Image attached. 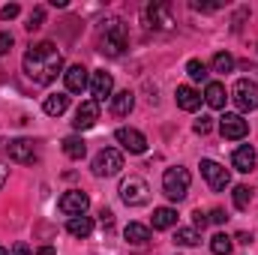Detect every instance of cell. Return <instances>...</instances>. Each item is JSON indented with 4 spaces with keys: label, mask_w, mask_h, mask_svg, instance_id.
Listing matches in <instances>:
<instances>
[{
    "label": "cell",
    "mask_w": 258,
    "mask_h": 255,
    "mask_svg": "<svg viewBox=\"0 0 258 255\" xmlns=\"http://www.w3.org/2000/svg\"><path fill=\"white\" fill-rule=\"evenodd\" d=\"M63 81H66V90H69V93H84V90H87V84H90L87 69H84L81 63L69 66V69L63 72Z\"/></svg>",
    "instance_id": "obj_14"
},
{
    "label": "cell",
    "mask_w": 258,
    "mask_h": 255,
    "mask_svg": "<svg viewBox=\"0 0 258 255\" xmlns=\"http://www.w3.org/2000/svg\"><path fill=\"white\" fill-rule=\"evenodd\" d=\"M120 198H123V204L129 207H141V204H147L150 201V186H147V180L144 177H126L123 183H120Z\"/></svg>",
    "instance_id": "obj_5"
},
{
    "label": "cell",
    "mask_w": 258,
    "mask_h": 255,
    "mask_svg": "<svg viewBox=\"0 0 258 255\" xmlns=\"http://www.w3.org/2000/svg\"><path fill=\"white\" fill-rule=\"evenodd\" d=\"M6 150H9V159H15V162H33V156H36V147L30 138H15V141H9Z\"/></svg>",
    "instance_id": "obj_16"
},
{
    "label": "cell",
    "mask_w": 258,
    "mask_h": 255,
    "mask_svg": "<svg viewBox=\"0 0 258 255\" xmlns=\"http://www.w3.org/2000/svg\"><path fill=\"white\" fill-rule=\"evenodd\" d=\"M24 75L33 84H51L60 72H63V54L57 51L54 42H36L24 51Z\"/></svg>",
    "instance_id": "obj_1"
},
{
    "label": "cell",
    "mask_w": 258,
    "mask_h": 255,
    "mask_svg": "<svg viewBox=\"0 0 258 255\" xmlns=\"http://www.w3.org/2000/svg\"><path fill=\"white\" fill-rule=\"evenodd\" d=\"M219 132H222V138H228V141H240V138H246L249 123H246L240 114H225V117L219 120Z\"/></svg>",
    "instance_id": "obj_10"
},
{
    "label": "cell",
    "mask_w": 258,
    "mask_h": 255,
    "mask_svg": "<svg viewBox=\"0 0 258 255\" xmlns=\"http://www.w3.org/2000/svg\"><path fill=\"white\" fill-rule=\"evenodd\" d=\"M66 231H69L72 237H87V234L93 231V219H90V216H72V219L66 222Z\"/></svg>",
    "instance_id": "obj_23"
},
{
    "label": "cell",
    "mask_w": 258,
    "mask_h": 255,
    "mask_svg": "<svg viewBox=\"0 0 258 255\" xmlns=\"http://www.w3.org/2000/svg\"><path fill=\"white\" fill-rule=\"evenodd\" d=\"M231 246H234V240L228 234H213L210 237V252L213 255H231Z\"/></svg>",
    "instance_id": "obj_25"
},
{
    "label": "cell",
    "mask_w": 258,
    "mask_h": 255,
    "mask_svg": "<svg viewBox=\"0 0 258 255\" xmlns=\"http://www.w3.org/2000/svg\"><path fill=\"white\" fill-rule=\"evenodd\" d=\"M198 240H201V237H198L195 228H177V231H174V243H177V246H195Z\"/></svg>",
    "instance_id": "obj_27"
},
{
    "label": "cell",
    "mask_w": 258,
    "mask_h": 255,
    "mask_svg": "<svg viewBox=\"0 0 258 255\" xmlns=\"http://www.w3.org/2000/svg\"><path fill=\"white\" fill-rule=\"evenodd\" d=\"M36 255H54V249H51V246H42V249H39Z\"/></svg>",
    "instance_id": "obj_41"
},
{
    "label": "cell",
    "mask_w": 258,
    "mask_h": 255,
    "mask_svg": "<svg viewBox=\"0 0 258 255\" xmlns=\"http://www.w3.org/2000/svg\"><path fill=\"white\" fill-rule=\"evenodd\" d=\"M6 177H9V168H6V165H0V186L6 183Z\"/></svg>",
    "instance_id": "obj_40"
},
{
    "label": "cell",
    "mask_w": 258,
    "mask_h": 255,
    "mask_svg": "<svg viewBox=\"0 0 258 255\" xmlns=\"http://www.w3.org/2000/svg\"><path fill=\"white\" fill-rule=\"evenodd\" d=\"M192 219H195V228H207V222H210V216H207V213H201V210H195Z\"/></svg>",
    "instance_id": "obj_37"
},
{
    "label": "cell",
    "mask_w": 258,
    "mask_h": 255,
    "mask_svg": "<svg viewBox=\"0 0 258 255\" xmlns=\"http://www.w3.org/2000/svg\"><path fill=\"white\" fill-rule=\"evenodd\" d=\"M186 75H189V78H192V81H204V78H207V66L201 63V60H189V63H186Z\"/></svg>",
    "instance_id": "obj_29"
},
{
    "label": "cell",
    "mask_w": 258,
    "mask_h": 255,
    "mask_svg": "<svg viewBox=\"0 0 258 255\" xmlns=\"http://www.w3.org/2000/svg\"><path fill=\"white\" fill-rule=\"evenodd\" d=\"M126 24L120 18H105L99 24V51L108 57H120L126 51Z\"/></svg>",
    "instance_id": "obj_2"
},
{
    "label": "cell",
    "mask_w": 258,
    "mask_h": 255,
    "mask_svg": "<svg viewBox=\"0 0 258 255\" xmlns=\"http://www.w3.org/2000/svg\"><path fill=\"white\" fill-rule=\"evenodd\" d=\"M231 195H234V207H237V210H246V207L252 204V189H249V186H243V183H240V186H234Z\"/></svg>",
    "instance_id": "obj_26"
},
{
    "label": "cell",
    "mask_w": 258,
    "mask_h": 255,
    "mask_svg": "<svg viewBox=\"0 0 258 255\" xmlns=\"http://www.w3.org/2000/svg\"><path fill=\"white\" fill-rule=\"evenodd\" d=\"M231 99L240 111H255L258 108V84L249 78H237L234 81V90H231Z\"/></svg>",
    "instance_id": "obj_6"
},
{
    "label": "cell",
    "mask_w": 258,
    "mask_h": 255,
    "mask_svg": "<svg viewBox=\"0 0 258 255\" xmlns=\"http://www.w3.org/2000/svg\"><path fill=\"white\" fill-rule=\"evenodd\" d=\"M120 168H123V153L114 150V147L99 150L96 159H93V174L96 177H114V174H120Z\"/></svg>",
    "instance_id": "obj_4"
},
{
    "label": "cell",
    "mask_w": 258,
    "mask_h": 255,
    "mask_svg": "<svg viewBox=\"0 0 258 255\" xmlns=\"http://www.w3.org/2000/svg\"><path fill=\"white\" fill-rule=\"evenodd\" d=\"M12 42H15V39H12V33H9V30H3V33H0V54H9V51H12Z\"/></svg>",
    "instance_id": "obj_33"
},
{
    "label": "cell",
    "mask_w": 258,
    "mask_h": 255,
    "mask_svg": "<svg viewBox=\"0 0 258 255\" xmlns=\"http://www.w3.org/2000/svg\"><path fill=\"white\" fill-rule=\"evenodd\" d=\"M207 216H210V222H216V225H222V222H225V219H228V213H225V210H222V207H216V210H210V213H207Z\"/></svg>",
    "instance_id": "obj_35"
},
{
    "label": "cell",
    "mask_w": 258,
    "mask_h": 255,
    "mask_svg": "<svg viewBox=\"0 0 258 255\" xmlns=\"http://www.w3.org/2000/svg\"><path fill=\"white\" fill-rule=\"evenodd\" d=\"M258 156H255V147L252 144H243V147H237L234 153H231V165L237 168V171H243V174H249L252 168H255Z\"/></svg>",
    "instance_id": "obj_15"
},
{
    "label": "cell",
    "mask_w": 258,
    "mask_h": 255,
    "mask_svg": "<svg viewBox=\"0 0 258 255\" xmlns=\"http://www.w3.org/2000/svg\"><path fill=\"white\" fill-rule=\"evenodd\" d=\"M42 21H45V9H42V6H36V9L30 12V18H27V24H24V27L33 33V30H39V27H42Z\"/></svg>",
    "instance_id": "obj_30"
},
{
    "label": "cell",
    "mask_w": 258,
    "mask_h": 255,
    "mask_svg": "<svg viewBox=\"0 0 258 255\" xmlns=\"http://www.w3.org/2000/svg\"><path fill=\"white\" fill-rule=\"evenodd\" d=\"M234 240H237V243H243V246H249V243H252V237H249V234H246V231H240V234H237V237H234Z\"/></svg>",
    "instance_id": "obj_39"
},
{
    "label": "cell",
    "mask_w": 258,
    "mask_h": 255,
    "mask_svg": "<svg viewBox=\"0 0 258 255\" xmlns=\"http://www.w3.org/2000/svg\"><path fill=\"white\" fill-rule=\"evenodd\" d=\"M42 108H45L48 117H60L66 108H69V96H63V93H51V96H45Z\"/></svg>",
    "instance_id": "obj_22"
},
{
    "label": "cell",
    "mask_w": 258,
    "mask_h": 255,
    "mask_svg": "<svg viewBox=\"0 0 258 255\" xmlns=\"http://www.w3.org/2000/svg\"><path fill=\"white\" fill-rule=\"evenodd\" d=\"M189 183H192V174H189L186 168H180V165H174V168H165V174H162V192H165L171 201H180V198H186Z\"/></svg>",
    "instance_id": "obj_3"
},
{
    "label": "cell",
    "mask_w": 258,
    "mask_h": 255,
    "mask_svg": "<svg viewBox=\"0 0 258 255\" xmlns=\"http://www.w3.org/2000/svg\"><path fill=\"white\" fill-rule=\"evenodd\" d=\"M99 222H102V228H111V225H114V213H111L108 207H102V210H99Z\"/></svg>",
    "instance_id": "obj_34"
},
{
    "label": "cell",
    "mask_w": 258,
    "mask_h": 255,
    "mask_svg": "<svg viewBox=\"0 0 258 255\" xmlns=\"http://www.w3.org/2000/svg\"><path fill=\"white\" fill-rule=\"evenodd\" d=\"M132 105H135V96L129 90H120V93L111 96V114L114 117H126L129 111H132Z\"/></svg>",
    "instance_id": "obj_20"
},
{
    "label": "cell",
    "mask_w": 258,
    "mask_h": 255,
    "mask_svg": "<svg viewBox=\"0 0 258 255\" xmlns=\"http://www.w3.org/2000/svg\"><path fill=\"white\" fill-rule=\"evenodd\" d=\"M192 129H195V135H207V132L213 129V120H210L207 114H201V117H198V120L192 123Z\"/></svg>",
    "instance_id": "obj_31"
},
{
    "label": "cell",
    "mask_w": 258,
    "mask_h": 255,
    "mask_svg": "<svg viewBox=\"0 0 258 255\" xmlns=\"http://www.w3.org/2000/svg\"><path fill=\"white\" fill-rule=\"evenodd\" d=\"M18 12H21L18 3H6V6L0 9V18H3V21H12V18H18Z\"/></svg>",
    "instance_id": "obj_32"
},
{
    "label": "cell",
    "mask_w": 258,
    "mask_h": 255,
    "mask_svg": "<svg viewBox=\"0 0 258 255\" xmlns=\"http://www.w3.org/2000/svg\"><path fill=\"white\" fill-rule=\"evenodd\" d=\"M192 9H198V12H216V9H222V3H198L195 0Z\"/></svg>",
    "instance_id": "obj_36"
},
{
    "label": "cell",
    "mask_w": 258,
    "mask_h": 255,
    "mask_svg": "<svg viewBox=\"0 0 258 255\" xmlns=\"http://www.w3.org/2000/svg\"><path fill=\"white\" fill-rule=\"evenodd\" d=\"M114 138L123 144V150H129V153H144V150H147V138L132 126H120L114 132Z\"/></svg>",
    "instance_id": "obj_12"
},
{
    "label": "cell",
    "mask_w": 258,
    "mask_h": 255,
    "mask_svg": "<svg viewBox=\"0 0 258 255\" xmlns=\"http://www.w3.org/2000/svg\"><path fill=\"white\" fill-rule=\"evenodd\" d=\"M96 120H99V102L87 99V102H81V105H78V111H75V120H72V126L78 129V132H84V129L96 126Z\"/></svg>",
    "instance_id": "obj_11"
},
{
    "label": "cell",
    "mask_w": 258,
    "mask_h": 255,
    "mask_svg": "<svg viewBox=\"0 0 258 255\" xmlns=\"http://www.w3.org/2000/svg\"><path fill=\"white\" fill-rule=\"evenodd\" d=\"M225 87L219 84V81H210L207 87H204V102L210 105V108H225Z\"/></svg>",
    "instance_id": "obj_21"
},
{
    "label": "cell",
    "mask_w": 258,
    "mask_h": 255,
    "mask_svg": "<svg viewBox=\"0 0 258 255\" xmlns=\"http://www.w3.org/2000/svg\"><path fill=\"white\" fill-rule=\"evenodd\" d=\"M201 174H204L207 186H210L213 192H222L228 183H231L228 168H222V165H219V162H213V159H201Z\"/></svg>",
    "instance_id": "obj_8"
},
{
    "label": "cell",
    "mask_w": 258,
    "mask_h": 255,
    "mask_svg": "<svg viewBox=\"0 0 258 255\" xmlns=\"http://www.w3.org/2000/svg\"><path fill=\"white\" fill-rule=\"evenodd\" d=\"M123 237H126V243H132V246H144L150 240V228L141 225V222H129L126 228H123Z\"/></svg>",
    "instance_id": "obj_19"
},
{
    "label": "cell",
    "mask_w": 258,
    "mask_h": 255,
    "mask_svg": "<svg viewBox=\"0 0 258 255\" xmlns=\"http://www.w3.org/2000/svg\"><path fill=\"white\" fill-rule=\"evenodd\" d=\"M234 69V57L228 54V51H219V54H213V72H222V75H228Z\"/></svg>",
    "instance_id": "obj_28"
},
{
    "label": "cell",
    "mask_w": 258,
    "mask_h": 255,
    "mask_svg": "<svg viewBox=\"0 0 258 255\" xmlns=\"http://www.w3.org/2000/svg\"><path fill=\"white\" fill-rule=\"evenodd\" d=\"M174 96H177V108H183V111H198L201 108V93L189 84H180Z\"/></svg>",
    "instance_id": "obj_17"
},
{
    "label": "cell",
    "mask_w": 258,
    "mask_h": 255,
    "mask_svg": "<svg viewBox=\"0 0 258 255\" xmlns=\"http://www.w3.org/2000/svg\"><path fill=\"white\" fill-rule=\"evenodd\" d=\"M177 225V210L174 207H156L153 210V228L156 231H165V228H174Z\"/></svg>",
    "instance_id": "obj_18"
},
{
    "label": "cell",
    "mask_w": 258,
    "mask_h": 255,
    "mask_svg": "<svg viewBox=\"0 0 258 255\" xmlns=\"http://www.w3.org/2000/svg\"><path fill=\"white\" fill-rule=\"evenodd\" d=\"M12 255H30V246L27 243H15L12 246Z\"/></svg>",
    "instance_id": "obj_38"
},
{
    "label": "cell",
    "mask_w": 258,
    "mask_h": 255,
    "mask_svg": "<svg viewBox=\"0 0 258 255\" xmlns=\"http://www.w3.org/2000/svg\"><path fill=\"white\" fill-rule=\"evenodd\" d=\"M63 153L69 159H84V153H87V144L78 138V135H69L63 141Z\"/></svg>",
    "instance_id": "obj_24"
},
{
    "label": "cell",
    "mask_w": 258,
    "mask_h": 255,
    "mask_svg": "<svg viewBox=\"0 0 258 255\" xmlns=\"http://www.w3.org/2000/svg\"><path fill=\"white\" fill-rule=\"evenodd\" d=\"M57 207H60V213H66L69 219L72 216H84V210L90 207V198H87V192H81V189H69L60 195Z\"/></svg>",
    "instance_id": "obj_9"
},
{
    "label": "cell",
    "mask_w": 258,
    "mask_h": 255,
    "mask_svg": "<svg viewBox=\"0 0 258 255\" xmlns=\"http://www.w3.org/2000/svg\"><path fill=\"white\" fill-rule=\"evenodd\" d=\"M144 21H147V27H153V30H171V27H174L171 6L162 3V0L147 3V9H144Z\"/></svg>",
    "instance_id": "obj_7"
},
{
    "label": "cell",
    "mask_w": 258,
    "mask_h": 255,
    "mask_svg": "<svg viewBox=\"0 0 258 255\" xmlns=\"http://www.w3.org/2000/svg\"><path fill=\"white\" fill-rule=\"evenodd\" d=\"M111 90H114V78H111V72H105V69L93 72V78H90V93H93V102H105V99L111 96Z\"/></svg>",
    "instance_id": "obj_13"
},
{
    "label": "cell",
    "mask_w": 258,
    "mask_h": 255,
    "mask_svg": "<svg viewBox=\"0 0 258 255\" xmlns=\"http://www.w3.org/2000/svg\"><path fill=\"white\" fill-rule=\"evenodd\" d=\"M0 255H9V249H3V246H0Z\"/></svg>",
    "instance_id": "obj_42"
}]
</instances>
